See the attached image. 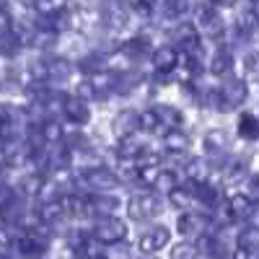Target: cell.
Segmentation results:
<instances>
[{
    "label": "cell",
    "instance_id": "obj_1",
    "mask_svg": "<svg viewBox=\"0 0 259 259\" xmlns=\"http://www.w3.org/2000/svg\"><path fill=\"white\" fill-rule=\"evenodd\" d=\"M50 244H52V236L41 228V226H36V228L21 231L13 246H16L18 254H24V256H29V259H39L41 254H47Z\"/></svg>",
    "mask_w": 259,
    "mask_h": 259
},
{
    "label": "cell",
    "instance_id": "obj_2",
    "mask_svg": "<svg viewBox=\"0 0 259 259\" xmlns=\"http://www.w3.org/2000/svg\"><path fill=\"white\" fill-rule=\"evenodd\" d=\"M177 231L184 236V241H200L205 236H210L212 231V221L207 212H197V210H189V212H182L179 221H177Z\"/></svg>",
    "mask_w": 259,
    "mask_h": 259
},
{
    "label": "cell",
    "instance_id": "obj_3",
    "mask_svg": "<svg viewBox=\"0 0 259 259\" xmlns=\"http://www.w3.org/2000/svg\"><path fill=\"white\" fill-rule=\"evenodd\" d=\"M161 210H163V202H161L158 194H153V192H140V194H133V197L127 200L130 218L138 221V223L158 218Z\"/></svg>",
    "mask_w": 259,
    "mask_h": 259
},
{
    "label": "cell",
    "instance_id": "obj_4",
    "mask_svg": "<svg viewBox=\"0 0 259 259\" xmlns=\"http://www.w3.org/2000/svg\"><path fill=\"white\" fill-rule=\"evenodd\" d=\"M218 104H221V112H231V109H239V106L246 104L249 99V89H246V80L241 78H226L218 89Z\"/></svg>",
    "mask_w": 259,
    "mask_h": 259
},
{
    "label": "cell",
    "instance_id": "obj_5",
    "mask_svg": "<svg viewBox=\"0 0 259 259\" xmlns=\"http://www.w3.org/2000/svg\"><path fill=\"white\" fill-rule=\"evenodd\" d=\"M78 184L85 189V192H91V194H104V192H112L119 182L114 177V171L109 166H96L91 171H83L80 177H75Z\"/></svg>",
    "mask_w": 259,
    "mask_h": 259
},
{
    "label": "cell",
    "instance_id": "obj_6",
    "mask_svg": "<svg viewBox=\"0 0 259 259\" xmlns=\"http://www.w3.org/2000/svg\"><path fill=\"white\" fill-rule=\"evenodd\" d=\"M91 236L96 241H101L104 246L109 244H117V241H124L127 236V223L117 215H109V218H96L94 226H91Z\"/></svg>",
    "mask_w": 259,
    "mask_h": 259
},
{
    "label": "cell",
    "instance_id": "obj_7",
    "mask_svg": "<svg viewBox=\"0 0 259 259\" xmlns=\"http://www.w3.org/2000/svg\"><path fill=\"white\" fill-rule=\"evenodd\" d=\"M226 210H228L231 223H241L244 226V223H254V218H256V202L249 200L246 194H241V192L226 197Z\"/></svg>",
    "mask_w": 259,
    "mask_h": 259
},
{
    "label": "cell",
    "instance_id": "obj_8",
    "mask_svg": "<svg viewBox=\"0 0 259 259\" xmlns=\"http://www.w3.org/2000/svg\"><path fill=\"white\" fill-rule=\"evenodd\" d=\"M171 244V231L166 226H150L140 233V241H138V249L148 256L158 254L161 249H166Z\"/></svg>",
    "mask_w": 259,
    "mask_h": 259
},
{
    "label": "cell",
    "instance_id": "obj_9",
    "mask_svg": "<svg viewBox=\"0 0 259 259\" xmlns=\"http://www.w3.org/2000/svg\"><path fill=\"white\" fill-rule=\"evenodd\" d=\"M117 210H119V197L112 192L85 197V215L89 218H109V215H117Z\"/></svg>",
    "mask_w": 259,
    "mask_h": 259
},
{
    "label": "cell",
    "instance_id": "obj_10",
    "mask_svg": "<svg viewBox=\"0 0 259 259\" xmlns=\"http://www.w3.org/2000/svg\"><path fill=\"white\" fill-rule=\"evenodd\" d=\"M62 117L68 119L73 127H85L91 122V109H89V101H83L78 96H65L62 104Z\"/></svg>",
    "mask_w": 259,
    "mask_h": 259
},
{
    "label": "cell",
    "instance_id": "obj_11",
    "mask_svg": "<svg viewBox=\"0 0 259 259\" xmlns=\"http://www.w3.org/2000/svg\"><path fill=\"white\" fill-rule=\"evenodd\" d=\"M192 148V135L187 130L177 127V130H166L163 133V150L166 156H187Z\"/></svg>",
    "mask_w": 259,
    "mask_h": 259
},
{
    "label": "cell",
    "instance_id": "obj_12",
    "mask_svg": "<svg viewBox=\"0 0 259 259\" xmlns=\"http://www.w3.org/2000/svg\"><path fill=\"white\" fill-rule=\"evenodd\" d=\"M101 21L106 29L119 31L127 24V6L122 0H104L101 3Z\"/></svg>",
    "mask_w": 259,
    "mask_h": 259
},
{
    "label": "cell",
    "instance_id": "obj_13",
    "mask_svg": "<svg viewBox=\"0 0 259 259\" xmlns=\"http://www.w3.org/2000/svg\"><path fill=\"white\" fill-rule=\"evenodd\" d=\"M150 62H153L156 73L168 75V73H174L179 68V52H177L174 45H163V47L150 52Z\"/></svg>",
    "mask_w": 259,
    "mask_h": 259
},
{
    "label": "cell",
    "instance_id": "obj_14",
    "mask_svg": "<svg viewBox=\"0 0 259 259\" xmlns=\"http://www.w3.org/2000/svg\"><path fill=\"white\" fill-rule=\"evenodd\" d=\"M73 75V62L65 60V57H52V60H45V83H65L70 80Z\"/></svg>",
    "mask_w": 259,
    "mask_h": 259
},
{
    "label": "cell",
    "instance_id": "obj_15",
    "mask_svg": "<svg viewBox=\"0 0 259 259\" xmlns=\"http://www.w3.org/2000/svg\"><path fill=\"white\" fill-rule=\"evenodd\" d=\"M197 29L205 36H221L223 34V18H221L218 8H215V6L200 8V13H197Z\"/></svg>",
    "mask_w": 259,
    "mask_h": 259
},
{
    "label": "cell",
    "instance_id": "obj_16",
    "mask_svg": "<svg viewBox=\"0 0 259 259\" xmlns=\"http://www.w3.org/2000/svg\"><path fill=\"white\" fill-rule=\"evenodd\" d=\"M150 112H153V117H156L161 130H177V127L184 124V114L177 109V106H171V104H153Z\"/></svg>",
    "mask_w": 259,
    "mask_h": 259
},
{
    "label": "cell",
    "instance_id": "obj_17",
    "mask_svg": "<svg viewBox=\"0 0 259 259\" xmlns=\"http://www.w3.org/2000/svg\"><path fill=\"white\" fill-rule=\"evenodd\" d=\"M202 145H205V150L212 158L215 156H226V150L231 148V135L226 133L223 127H210L205 133V138H202Z\"/></svg>",
    "mask_w": 259,
    "mask_h": 259
},
{
    "label": "cell",
    "instance_id": "obj_18",
    "mask_svg": "<svg viewBox=\"0 0 259 259\" xmlns=\"http://www.w3.org/2000/svg\"><path fill=\"white\" fill-rule=\"evenodd\" d=\"M140 73L138 70H117L112 75V94L117 96H130L140 85Z\"/></svg>",
    "mask_w": 259,
    "mask_h": 259
},
{
    "label": "cell",
    "instance_id": "obj_19",
    "mask_svg": "<svg viewBox=\"0 0 259 259\" xmlns=\"http://www.w3.org/2000/svg\"><path fill=\"white\" fill-rule=\"evenodd\" d=\"M143 150H148V145H145V140H143L140 133L124 135V138L117 140V158H133L135 161Z\"/></svg>",
    "mask_w": 259,
    "mask_h": 259
},
{
    "label": "cell",
    "instance_id": "obj_20",
    "mask_svg": "<svg viewBox=\"0 0 259 259\" xmlns=\"http://www.w3.org/2000/svg\"><path fill=\"white\" fill-rule=\"evenodd\" d=\"M236 249L249 254V256H256V251H259V228H256V223H244V228L239 231V236H236Z\"/></svg>",
    "mask_w": 259,
    "mask_h": 259
},
{
    "label": "cell",
    "instance_id": "obj_21",
    "mask_svg": "<svg viewBox=\"0 0 259 259\" xmlns=\"http://www.w3.org/2000/svg\"><path fill=\"white\" fill-rule=\"evenodd\" d=\"M138 117H140V112H135V109H122V112L114 117L112 130H114L119 138L133 135V133H140V130H138Z\"/></svg>",
    "mask_w": 259,
    "mask_h": 259
},
{
    "label": "cell",
    "instance_id": "obj_22",
    "mask_svg": "<svg viewBox=\"0 0 259 259\" xmlns=\"http://www.w3.org/2000/svg\"><path fill=\"white\" fill-rule=\"evenodd\" d=\"M177 187H179V174H177V171H171V168H161L150 189H153V194H158V197H163V194L168 197V194L174 192Z\"/></svg>",
    "mask_w": 259,
    "mask_h": 259
},
{
    "label": "cell",
    "instance_id": "obj_23",
    "mask_svg": "<svg viewBox=\"0 0 259 259\" xmlns=\"http://www.w3.org/2000/svg\"><path fill=\"white\" fill-rule=\"evenodd\" d=\"M80 70L85 75H99V73H109V57H106L104 52H94V55H85L80 60Z\"/></svg>",
    "mask_w": 259,
    "mask_h": 259
},
{
    "label": "cell",
    "instance_id": "obj_24",
    "mask_svg": "<svg viewBox=\"0 0 259 259\" xmlns=\"http://www.w3.org/2000/svg\"><path fill=\"white\" fill-rule=\"evenodd\" d=\"M236 130H239V138L254 143V140L259 138V119H256V114H254V112H244V114H239Z\"/></svg>",
    "mask_w": 259,
    "mask_h": 259
},
{
    "label": "cell",
    "instance_id": "obj_25",
    "mask_svg": "<svg viewBox=\"0 0 259 259\" xmlns=\"http://www.w3.org/2000/svg\"><path fill=\"white\" fill-rule=\"evenodd\" d=\"M168 202L177 207V212H189L194 205H197V202H194V194H192V187H189V184H187V187L179 184L174 192L168 194Z\"/></svg>",
    "mask_w": 259,
    "mask_h": 259
},
{
    "label": "cell",
    "instance_id": "obj_26",
    "mask_svg": "<svg viewBox=\"0 0 259 259\" xmlns=\"http://www.w3.org/2000/svg\"><path fill=\"white\" fill-rule=\"evenodd\" d=\"M39 135L45 140V145H60L65 140V130L57 119H45L39 124Z\"/></svg>",
    "mask_w": 259,
    "mask_h": 259
},
{
    "label": "cell",
    "instance_id": "obj_27",
    "mask_svg": "<svg viewBox=\"0 0 259 259\" xmlns=\"http://www.w3.org/2000/svg\"><path fill=\"white\" fill-rule=\"evenodd\" d=\"M233 70V55L228 50H218L212 55V62H210V73L218 75V78H228Z\"/></svg>",
    "mask_w": 259,
    "mask_h": 259
},
{
    "label": "cell",
    "instance_id": "obj_28",
    "mask_svg": "<svg viewBox=\"0 0 259 259\" xmlns=\"http://www.w3.org/2000/svg\"><path fill=\"white\" fill-rule=\"evenodd\" d=\"M192 8H194V0H163V16L168 21L187 16Z\"/></svg>",
    "mask_w": 259,
    "mask_h": 259
},
{
    "label": "cell",
    "instance_id": "obj_29",
    "mask_svg": "<svg viewBox=\"0 0 259 259\" xmlns=\"http://www.w3.org/2000/svg\"><path fill=\"white\" fill-rule=\"evenodd\" d=\"M122 52H124L130 60H140V57L150 55L153 50H150V41H148L145 36H135V39H130V41H127Z\"/></svg>",
    "mask_w": 259,
    "mask_h": 259
},
{
    "label": "cell",
    "instance_id": "obj_30",
    "mask_svg": "<svg viewBox=\"0 0 259 259\" xmlns=\"http://www.w3.org/2000/svg\"><path fill=\"white\" fill-rule=\"evenodd\" d=\"M18 50H21V41L16 36V26L8 34H0V55H3V57H16Z\"/></svg>",
    "mask_w": 259,
    "mask_h": 259
},
{
    "label": "cell",
    "instance_id": "obj_31",
    "mask_svg": "<svg viewBox=\"0 0 259 259\" xmlns=\"http://www.w3.org/2000/svg\"><path fill=\"white\" fill-rule=\"evenodd\" d=\"M31 3H34V8L39 11V16H45V18L57 16V13L65 8V0H31Z\"/></svg>",
    "mask_w": 259,
    "mask_h": 259
},
{
    "label": "cell",
    "instance_id": "obj_32",
    "mask_svg": "<svg viewBox=\"0 0 259 259\" xmlns=\"http://www.w3.org/2000/svg\"><path fill=\"white\" fill-rule=\"evenodd\" d=\"M104 259H133V249H130L127 241H117V244H109L104 251Z\"/></svg>",
    "mask_w": 259,
    "mask_h": 259
},
{
    "label": "cell",
    "instance_id": "obj_33",
    "mask_svg": "<svg viewBox=\"0 0 259 259\" xmlns=\"http://www.w3.org/2000/svg\"><path fill=\"white\" fill-rule=\"evenodd\" d=\"M197 246H194L192 241H182L174 246V251H171V259H197Z\"/></svg>",
    "mask_w": 259,
    "mask_h": 259
},
{
    "label": "cell",
    "instance_id": "obj_34",
    "mask_svg": "<svg viewBox=\"0 0 259 259\" xmlns=\"http://www.w3.org/2000/svg\"><path fill=\"white\" fill-rule=\"evenodd\" d=\"M156 3L158 0H130V8H133L135 13H140V16H150L156 11Z\"/></svg>",
    "mask_w": 259,
    "mask_h": 259
},
{
    "label": "cell",
    "instance_id": "obj_35",
    "mask_svg": "<svg viewBox=\"0 0 259 259\" xmlns=\"http://www.w3.org/2000/svg\"><path fill=\"white\" fill-rule=\"evenodd\" d=\"M246 73H249V75H254V73H256V57H254V55H249V57H246Z\"/></svg>",
    "mask_w": 259,
    "mask_h": 259
},
{
    "label": "cell",
    "instance_id": "obj_36",
    "mask_svg": "<svg viewBox=\"0 0 259 259\" xmlns=\"http://www.w3.org/2000/svg\"><path fill=\"white\" fill-rule=\"evenodd\" d=\"M236 0H212V6H233Z\"/></svg>",
    "mask_w": 259,
    "mask_h": 259
},
{
    "label": "cell",
    "instance_id": "obj_37",
    "mask_svg": "<svg viewBox=\"0 0 259 259\" xmlns=\"http://www.w3.org/2000/svg\"><path fill=\"white\" fill-rule=\"evenodd\" d=\"M8 11V0H0V13H6Z\"/></svg>",
    "mask_w": 259,
    "mask_h": 259
},
{
    "label": "cell",
    "instance_id": "obj_38",
    "mask_svg": "<svg viewBox=\"0 0 259 259\" xmlns=\"http://www.w3.org/2000/svg\"><path fill=\"white\" fill-rule=\"evenodd\" d=\"M6 143H8V140H6L3 135H0V153H3V150H6Z\"/></svg>",
    "mask_w": 259,
    "mask_h": 259
},
{
    "label": "cell",
    "instance_id": "obj_39",
    "mask_svg": "<svg viewBox=\"0 0 259 259\" xmlns=\"http://www.w3.org/2000/svg\"><path fill=\"white\" fill-rule=\"evenodd\" d=\"M73 259H89V256H80V254H75V256H73Z\"/></svg>",
    "mask_w": 259,
    "mask_h": 259
},
{
    "label": "cell",
    "instance_id": "obj_40",
    "mask_svg": "<svg viewBox=\"0 0 259 259\" xmlns=\"http://www.w3.org/2000/svg\"><path fill=\"white\" fill-rule=\"evenodd\" d=\"M148 259H158V256H148Z\"/></svg>",
    "mask_w": 259,
    "mask_h": 259
}]
</instances>
